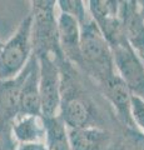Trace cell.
<instances>
[{
  "instance_id": "obj_4",
  "label": "cell",
  "mask_w": 144,
  "mask_h": 150,
  "mask_svg": "<svg viewBox=\"0 0 144 150\" xmlns=\"http://www.w3.org/2000/svg\"><path fill=\"white\" fill-rule=\"evenodd\" d=\"M33 55L31 46V13L23 19L10 39L0 50V80L19 75Z\"/></svg>"
},
{
  "instance_id": "obj_7",
  "label": "cell",
  "mask_w": 144,
  "mask_h": 150,
  "mask_svg": "<svg viewBox=\"0 0 144 150\" xmlns=\"http://www.w3.org/2000/svg\"><path fill=\"white\" fill-rule=\"evenodd\" d=\"M95 88L100 94V96H103L109 106L113 108L118 123L122 126L135 128L131 115L133 95L119 75L115 73L100 84L95 85Z\"/></svg>"
},
{
  "instance_id": "obj_18",
  "label": "cell",
  "mask_w": 144,
  "mask_h": 150,
  "mask_svg": "<svg viewBox=\"0 0 144 150\" xmlns=\"http://www.w3.org/2000/svg\"><path fill=\"white\" fill-rule=\"evenodd\" d=\"M131 115L134 126L144 134V100L138 96H132Z\"/></svg>"
},
{
  "instance_id": "obj_20",
  "label": "cell",
  "mask_w": 144,
  "mask_h": 150,
  "mask_svg": "<svg viewBox=\"0 0 144 150\" xmlns=\"http://www.w3.org/2000/svg\"><path fill=\"white\" fill-rule=\"evenodd\" d=\"M138 5H139V11H140L142 16L144 19V0H142V1H138Z\"/></svg>"
},
{
  "instance_id": "obj_17",
  "label": "cell",
  "mask_w": 144,
  "mask_h": 150,
  "mask_svg": "<svg viewBox=\"0 0 144 150\" xmlns=\"http://www.w3.org/2000/svg\"><path fill=\"white\" fill-rule=\"evenodd\" d=\"M18 145L11 131V123L0 120V150H16Z\"/></svg>"
},
{
  "instance_id": "obj_13",
  "label": "cell",
  "mask_w": 144,
  "mask_h": 150,
  "mask_svg": "<svg viewBox=\"0 0 144 150\" xmlns=\"http://www.w3.org/2000/svg\"><path fill=\"white\" fill-rule=\"evenodd\" d=\"M11 131L18 144L44 143L45 129L41 116L18 115L11 121Z\"/></svg>"
},
{
  "instance_id": "obj_22",
  "label": "cell",
  "mask_w": 144,
  "mask_h": 150,
  "mask_svg": "<svg viewBox=\"0 0 144 150\" xmlns=\"http://www.w3.org/2000/svg\"><path fill=\"white\" fill-rule=\"evenodd\" d=\"M139 59H140V60H142V63L144 64V58H139Z\"/></svg>"
},
{
  "instance_id": "obj_15",
  "label": "cell",
  "mask_w": 144,
  "mask_h": 150,
  "mask_svg": "<svg viewBox=\"0 0 144 150\" xmlns=\"http://www.w3.org/2000/svg\"><path fill=\"white\" fill-rule=\"evenodd\" d=\"M108 150H144V134L137 128L122 126Z\"/></svg>"
},
{
  "instance_id": "obj_3",
  "label": "cell",
  "mask_w": 144,
  "mask_h": 150,
  "mask_svg": "<svg viewBox=\"0 0 144 150\" xmlns=\"http://www.w3.org/2000/svg\"><path fill=\"white\" fill-rule=\"evenodd\" d=\"M55 6L57 1L54 0L31 1V46L35 56L52 55L57 62H59L65 58L59 45Z\"/></svg>"
},
{
  "instance_id": "obj_9",
  "label": "cell",
  "mask_w": 144,
  "mask_h": 150,
  "mask_svg": "<svg viewBox=\"0 0 144 150\" xmlns=\"http://www.w3.org/2000/svg\"><path fill=\"white\" fill-rule=\"evenodd\" d=\"M59 45L64 58L80 69V26L78 21L67 14L58 16Z\"/></svg>"
},
{
  "instance_id": "obj_8",
  "label": "cell",
  "mask_w": 144,
  "mask_h": 150,
  "mask_svg": "<svg viewBox=\"0 0 144 150\" xmlns=\"http://www.w3.org/2000/svg\"><path fill=\"white\" fill-rule=\"evenodd\" d=\"M119 16L128 44L139 58H144V19L139 11L138 1H119Z\"/></svg>"
},
{
  "instance_id": "obj_16",
  "label": "cell",
  "mask_w": 144,
  "mask_h": 150,
  "mask_svg": "<svg viewBox=\"0 0 144 150\" xmlns=\"http://www.w3.org/2000/svg\"><path fill=\"white\" fill-rule=\"evenodd\" d=\"M57 4L60 9V13L67 14L73 19H75L79 25L83 24L90 16L87 10L85 3L82 0H59Z\"/></svg>"
},
{
  "instance_id": "obj_19",
  "label": "cell",
  "mask_w": 144,
  "mask_h": 150,
  "mask_svg": "<svg viewBox=\"0 0 144 150\" xmlns=\"http://www.w3.org/2000/svg\"><path fill=\"white\" fill-rule=\"evenodd\" d=\"M16 150H46L44 143H34V144H19Z\"/></svg>"
},
{
  "instance_id": "obj_21",
  "label": "cell",
  "mask_w": 144,
  "mask_h": 150,
  "mask_svg": "<svg viewBox=\"0 0 144 150\" xmlns=\"http://www.w3.org/2000/svg\"><path fill=\"white\" fill-rule=\"evenodd\" d=\"M3 44H4L3 41H0V50H1V48H3Z\"/></svg>"
},
{
  "instance_id": "obj_5",
  "label": "cell",
  "mask_w": 144,
  "mask_h": 150,
  "mask_svg": "<svg viewBox=\"0 0 144 150\" xmlns=\"http://www.w3.org/2000/svg\"><path fill=\"white\" fill-rule=\"evenodd\" d=\"M115 71L125 83L132 95L144 100V64L127 40L110 46Z\"/></svg>"
},
{
  "instance_id": "obj_14",
  "label": "cell",
  "mask_w": 144,
  "mask_h": 150,
  "mask_svg": "<svg viewBox=\"0 0 144 150\" xmlns=\"http://www.w3.org/2000/svg\"><path fill=\"white\" fill-rule=\"evenodd\" d=\"M41 119L45 129L44 145L46 150H72L68 138V128L60 116H41Z\"/></svg>"
},
{
  "instance_id": "obj_11",
  "label": "cell",
  "mask_w": 144,
  "mask_h": 150,
  "mask_svg": "<svg viewBox=\"0 0 144 150\" xmlns=\"http://www.w3.org/2000/svg\"><path fill=\"white\" fill-rule=\"evenodd\" d=\"M18 115L41 116V101L39 91V64L34 54L30 58V69L20 91Z\"/></svg>"
},
{
  "instance_id": "obj_10",
  "label": "cell",
  "mask_w": 144,
  "mask_h": 150,
  "mask_svg": "<svg viewBox=\"0 0 144 150\" xmlns=\"http://www.w3.org/2000/svg\"><path fill=\"white\" fill-rule=\"evenodd\" d=\"M30 69V60L15 78L0 80V120L11 121L19 112V96L26 75Z\"/></svg>"
},
{
  "instance_id": "obj_1",
  "label": "cell",
  "mask_w": 144,
  "mask_h": 150,
  "mask_svg": "<svg viewBox=\"0 0 144 150\" xmlns=\"http://www.w3.org/2000/svg\"><path fill=\"white\" fill-rule=\"evenodd\" d=\"M57 62V60H55ZM60 71V106L58 115L68 129L101 128L109 123L95 95L77 67L67 59L57 62Z\"/></svg>"
},
{
  "instance_id": "obj_2",
  "label": "cell",
  "mask_w": 144,
  "mask_h": 150,
  "mask_svg": "<svg viewBox=\"0 0 144 150\" xmlns=\"http://www.w3.org/2000/svg\"><path fill=\"white\" fill-rule=\"evenodd\" d=\"M80 26V71L98 85L114 75L115 67L109 44L89 16Z\"/></svg>"
},
{
  "instance_id": "obj_12",
  "label": "cell",
  "mask_w": 144,
  "mask_h": 150,
  "mask_svg": "<svg viewBox=\"0 0 144 150\" xmlns=\"http://www.w3.org/2000/svg\"><path fill=\"white\" fill-rule=\"evenodd\" d=\"M68 138L72 150H108L114 133L101 128L68 129Z\"/></svg>"
},
{
  "instance_id": "obj_6",
  "label": "cell",
  "mask_w": 144,
  "mask_h": 150,
  "mask_svg": "<svg viewBox=\"0 0 144 150\" xmlns=\"http://www.w3.org/2000/svg\"><path fill=\"white\" fill-rule=\"evenodd\" d=\"M39 64V91L41 116L49 118L59 112L60 106V71L52 55L36 56Z\"/></svg>"
}]
</instances>
